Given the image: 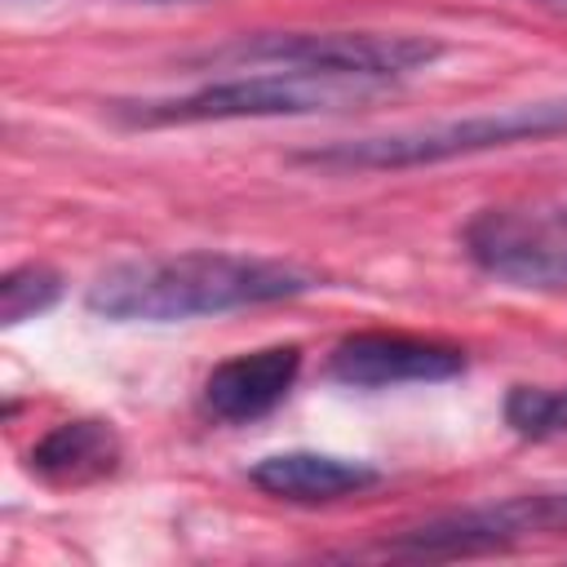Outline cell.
<instances>
[{
  "instance_id": "6da1fadb",
  "label": "cell",
  "mask_w": 567,
  "mask_h": 567,
  "mask_svg": "<svg viewBox=\"0 0 567 567\" xmlns=\"http://www.w3.org/2000/svg\"><path fill=\"white\" fill-rule=\"evenodd\" d=\"M319 288V275L279 257L252 252H155L106 266L84 306L111 323H182L204 315H235L257 306L297 301Z\"/></svg>"
},
{
  "instance_id": "7a4b0ae2",
  "label": "cell",
  "mask_w": 567,
  "mask_h": 567,
  "mask_svg": "<svg viewBox=\"0 0 567 567\" xmlns=\"http://www.w3.org/2000/svg\"><path fill=\"white\" fill-rule=\"evenodd\" d=\"M549 137H567V93L514 102L501 111H478L465 120H434V124H416V128H390V133L306 146L292 155V164L337 173V177L341 173H399V168L487 155V151H505V146H523V142H549Z\"/></svg>"
},
{
  "instance_id": "3957f363",
  "label": "cell",
  "mask_w": 567,
  "mask_h": 567,
  "mask_svg": "<svg viewBox=\"0 0 567 567\" xmlns=\"http://www.w3.org/2000/svg\"><path fill=\"white\" fill-rule=\"evenodd\" d=\"M385 84L288 71V66H252L217 75L190 93L168 97H115L106 115L124 128H173V124H217V120H279V115H323L372 102Z\"/></svg>"
},
{
  "instance_id": "277c9868",
  "label": "cell",
  "mask_w": 567,
  "mask_h": 567,
  "mask_svg": "<svg viewBox=\"0 0 567 567\" xmlns=\"http://www.w3.org/2000/svg\"><path fill=\"white\" fill-rule=\"evenodd\" d=\"M443 53L447 44L439 35H416V31H252L195 53L190 66L199 71L288 66V71L372 80L390 89L394 80L434 66Z\"/></svg>"
},
{
  "instance_id": "5b68a950",
  "label": "cell",
  "mask_w": 567,
  "mask_h": 567,
  "mask_svg": "<svg viewBox=\"0 0 567 567\" xmlns=\"http://www.w3.org/2000/svg\"><path fill=\"white\" fill-rule=\"evenodd\" d=\"M456 239L470 266L496 284L532 292L567 288V199L478 208Z\"/></svg>"
},
{
  "instance_id": "8992f818",
  "label": "cell",
  "mask_w": 567,
  "mask_h": 567,
  "mask_svg": "<svg viewBox=\"0 0 567 567\" xmlns=\"http://www.w3.org/2000/svg\"><path fill=\"white\" fill-rule=\"evenodd\" d=\"M567 532V487L558 492H523L470 509H452L439 518H425L416 527H403L390 536L377 554L394 558H474L496 554L536 536H563Z\"/></svg>"
},
{
  "instance_id": "52a82bcc",
  "label": "cell",
  "mask_w": 567,
  "mask_h": 567,
  "mask_svg": "<svg viewBox=\"0 0 567 567\" xmlns=\"http://www.w3.org/2000/svg\"><path fill=\"white\" fill-rule=\"evenodd\" d=\"M470 368V354L456 341L443 337H416V332H350L332 346L323 372L337 385L350 390H394V385H434L452 381Z\"/></svg>"
},
{
  "instance_id": "ba28073f",
  "label": "cell",
  "mask_w": 567,
  "mask_h": 567,
  "mask_svg": "<svg viewBox=\"0 0 567 567\" xmlns=\"http://www.w3.org/2000/svg\"><path fill=\"white\" fill-rule=\"evenodd\" d=\"M301 363H306V354L297 341L230 354L204 377L199 408H204V416H213L221 425H252V421L270 416L292 394Z\"/></svg>"
},
{
  "instance_id": "9c48e42d",
  "label": "cell",
  "mask_w": 567,
  "mask_h": 567,
  "mask_svg": "<svg viewBox=\"0 0 567 567\" xmlns=\"http://www.w3.org/2000/svg\"><path fill=\"white\" fill-rule=\"evenodd\" d=\"M248 483L275 501L288 505H328L341 496H359L381 483V470L354 456H332V452H270L248 465Z\"/></svg>"
},
{
  "instance_id": "30bf717a",
  "label": "cell",
  "mask_w": 567,
  "mask_h": 567,
  "mask_svg": "<svg viewBox=\"0 0 567 567\" xmlns=\"http://www.w3.org/2000/svg\"><path fill=\"white\" fill-rule=\"evenodd\" d=\"M120 461H124V443H120L115 425L102 416L62 421V425L44 430L27 452L31 474L44 478L49 487H89L97 478H111L120 470Z\"/></svg>"
},
{
  "instance_id": "8fae6325",
  "label": "cell",
  "mask_w": 567,
  "mask_h": 567,
  "mask_svg": "<svg viewBox=\"0 0 567 567\" xmlns=\"http://www.w3.org/2000/svg\"><path fill=\"white\" fill-rule=\"evenodd\" d=\"M501 412L518 439H567V385H514Z\"/></svg>"
},
{
  "instance_id": "7c38bea8",
  "label": "cell",
  "mask_w": 567,
  "mask_h": 567,
  "mask_svg": "<svg viewBox=\"0 0 567 567\" xmlns=\"http://www.w3.org/2000/svg\"><path fill=\"white\" fill-rule=\"evenodd\" d=\"M62 292H66V284L53 266H40V261L13 266L0 279V323L18 328L27 319H40L44 310H53L62 301Z\"/></svg>"
},
{
  "instance_id": "4fadbf2b",
  "label": "cell",
  "mask_w": 567,
  "mask_h": 567,
  "mask_svg": "<svg viewBox=\"0 0 567 567\" xmlns=\"http://www.w3.org/2000/svg\"><path fill=\"white\" fill-rule=\"evenodd\" d=\"M536 4H545V9H558V13H567V0H536Z\"/></svg>"
},
{
  "instance_id": "5bb4252c",
  "label": "cell",
  "mask_w": 567,
  "mask_h": 567,
  "mask_svg": "<svg viewBox=\"0 0 567 567\" xmlns=\"http://www.w3.org/2000/svg\"><path fill=\"white\" fill-rule=\"evenodd\" d=\"M146 4H182V0H146Z\"/></svg>"
}]
</instances>
